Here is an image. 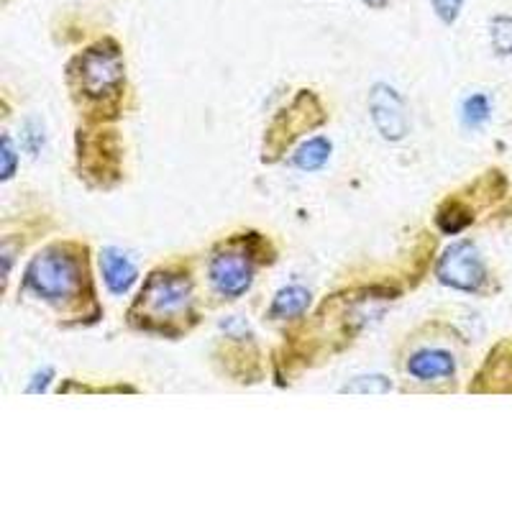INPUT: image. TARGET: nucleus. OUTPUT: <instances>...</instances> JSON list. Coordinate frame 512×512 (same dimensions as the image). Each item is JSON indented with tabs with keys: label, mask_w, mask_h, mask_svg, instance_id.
Listing matches in <instances>:
<instances>
[{
	"label": "nucleus",
	"mask_w": 512,
	"mask_h": 512,
	"mask_svg": "<svg viewBox=\"0 0 512 512\" xmlns=\"http://www.w3.org/2000/svg\"><path fill=\"white\" fill-rule=\"evenodd\" d=\"M82 269L77 256H72L64 246H49L39 251L26 272V282L36 295H41L49 303H62L77 295L80 290Z\"/></svg>",
	"instance_id": "f257e3e1"
},
{
	"label": "nucleus",
	"mask_w": 512,
	"mask_h": 512,
	"mask_svg": "<svg viewBox=\"0 0 512 512\" xmlns=\"http://www.w3.org/2000/svg\"><path fill=\"white\" fill-rule=\"evenodd\" d=\"M190 308V282L180 274L154 272L141 290L134 310H144V323H169Z\"/></svg>",
	"instance_id": "f03ea898"
},
{
	"label": "nucleus",
	"mask_w": 512,
	"mask_h": 512,
	"mask_svg": "<svg viewBox=\"0 0 512 512\" xmlns=\"http://www.w3.org/2000/svg\"><path fill=\"white\" fill-rule=\"evenodd\" d=\"M77 80L85 95L100 98L116 90L123 80V59L113 41H100L75 62Z\"/></svg>",
	"instance_id": "7ed1b4c3"
},
{
	"label": "nucleus",
	"mask_w": 512,
	"mask_h": 512,
	"mask_svg": "<svg viewBox=\"0 0 512 512\" xmlns=\"http://www.w3.org/2000/svg\"><path fill=\"white\" fill-rule=\"evenodd\" d=\"M438 277H441L443 285H451L456 290H479L487 272H484V262L477 246L469 244V241H459V244L448 246L443 251L441 262H438Z\"/></svg>",
	"instance_id": "20e7f679"
},
{
	"label": "nucleus",
	"mask_w": 512,
	"mask_h": 512,
	"mask_svg": "<svg viewBox=\"0 0 512 512\" xmlns=\"http://www.w3.org/2000/svg\"><path fill=\"white\" fill-rule=\"evenodd\" d=\"M369 113H372V121L379 134H382V139H405L410 128L408 108H405V100H402V95L395 88H390V85H374L372 95H369Z\"/></svg>",
	"instance_id": "39448f33"
},
{
	"label": "nucleus",
	"mask_w": 512,
	"mask_h": 512,
	"mask_svg": "<svg viewBox=\"0 0 512 512\" xmlns=\"http://www.w3.org/2000/svg\"><path fill=\"white\" fill-rule=\"evenodd\" d=\"M210 280L226 297H239L251 285V259L244 251H223L210 264Z\"/></svg>",
	"instance_id": "423d86ee"
},
{
	"label": "nucleus",
	"mask_w": 512,
	"mask_h": 512,
	"mask_svg": "<svg viewBox=\"0 0 512 512\" xmlns=\"http://www.w3.org/2000/svg\"><path fill=\"white\" fill-rule=\"evenodd\" d=\"M100 269H103V280L108 290L116 292V295L128 292L136 282V267L118 249H105L100 254Z\"/></svg>",
	"instance_id": "0eeeda50"
},
{
	"label": "nucleus",
	"mask_w": 512,
	"mask_h": 512,
	"mask_svg": "<svg viewBox=\"0 0 512 512\" xmlns=\"http://www.w3.org/2000/svg\"><path fill=\"white\" fill-rule=\"evenodd\" d=\"M408 372L420 382H436V379H446L456 372V361L446 351H418L415 356H410Z\"/></svg>",
	"instance_id": "6e6552de"
},
{
	"label": "nucleus",
	"mask_w": 512,
	"mask_h": 512,
	"mask_svg": "<svg viewBox=\"0 0 512 512\" xmlns=\"http://www.w3.org/2000/svg\"><path fill=\"white\" fill-rule=\"evenodd\" d=\"M310 305V292L305 290V287H285V290L277 292V297H274L272 308H269V313H272V318L277 320H285V318H295V315H303L305 310H308Z\"/></svg>",
	"instance_id": "1a4fd4ad"
},
{
	"label": "nucleus",
	"mask_w": 512,
	"mask_h": 512,
	"mask_svg": "<svg viewBox=\"0 0 512 512\" xmlns=\"http://www.w3.org/2000/svg\"><path fill=\"white\" fill-rule=\"evenodd\" d=\"M328 157H331V141L318 136V139L305 141V144L297 149L295 164L300 169H305V172H315V169H320L328 162Z\"/></svg>",
	"instance_id": "9d476101"
},
{
	"label": "nucleus",
	"mask_w": 512,
	"mask_h": 512,
	"mask_svg": "<svg viewBox=\"0 0 512 512\" xmlns=\"http://www.w3.org/2000/svg\"><path fill=\"white\" fill-rule=\"evenodd\" d=\"M472 223V213L456 200H448L441 210H438V226L443 233H459Z\"/></svg>",
	"instance_id": "9b49d317"
},
{
	"label": "nucleus",
	"mask_w": 512,
	"mask_h": 512,
	"mask_svg": "<svg viewBox=\"0 0 512 512\" xmlns=\"http://www.w3.org/2000/svg\"><path fill=\"white\" fill-rule=\"evenodd\" d=\"M489 41L500 57L512 54V16H495L489 21Z\"/></svg>",
	"instance_id": "f8f14e48"
},
{
	"label": "nucleus",
	"mask_w": 512,
	"mask_h": 512,
	"mask_svg": "<svg viewBox=\"0 0 512 512\" xmlns=\"http://www.w3.org/2000/svg\"><path fill=\"white\" fill-rule=\"evenodd\" d=\"M489 113H492V108H489V98L487 95L477 93L472 95V98L464 100V108H461V116H464V123L466 126H482L484 121L489 118Z\"/></svg>",
	"instance_id": "ddd939ff"
},
{
	"label": "nucleus",
	"mask_w": 512,
	"mask_h": 512,
	"mask_svg": "<svg viewBox=\"0 0 512 512\" xmlns=\"http://www.w3.org/2000/svg\"><path fill=\"white\" fill-rule=\"evenodd\" d=\"M392 384L390 379L379 377V374H372V377H356L354 382L346 384L344 392H374V395H382V392H390Z\"/></svg>",
	"instance_id": "4468645a"
},
{
	"label": "nucleus",
	"mask_w": 512,
	"mask_h": 512,
	"mask_svg": "<svg viewBox=\"0 0 512 512\" xmlns=\"http://www.w3.org/2000/svg\"><path fill=\"white\" fill-rule=\"evenodd\" d=\"M431 3L433 11H436V16L441 18L443 24H454L461 13V6H464V0H431Z\"/></svg>",
	"instance_id": "2eb2a0df"
},
{
	"label": "nucleus",
	"mask_w": 512,
	"mask_h": 512,
	"mask_svg": "<svg viewBox=\"0 0 512 512\" xmlns=\"http://www.w3.org/2000/svg\"><path fill=\"white\" fill-rule=\"evenodd\" d=\"M16 172V149H13L11 136H3V180H11Z\"/></svg>",
	"instance_id": "dca6fc26"
},
{
	"label": "nucleus",
	"mask_w": 512,
	"mask_h": 512,
	"mask_svg": "<svg viewBox=\"0 0 512 512\" xmlns=\"http://www.w3.org/2000/svg\"><path fill=\"white\" fill-rule=\"evenodd\" d=\"M34 126H36V121H31L29 126H26V131H29V134H26V139H29V149H31V152H39V146L44 144V134L34 131Z\"/></svg>",
	"instance_id": "f3484780"
},
{
	"label": "nucleus",
	"mask_w": 512,
	"mask_h": 512,
	"mask_svg": "<svg viewBox=\"0 0 512 512\" xmlns=\"http://www.w3.org/2000/svg\"><path fill=\"white\" fill-rule=\"evenodd\" d=\"M49 377H52V369H44V374H36V382L31 384L29 392H44V390H47Z\"/></svg>",
	"instance_id": "a211bd4d"
},
{
	"label": "nucleus",
	"mask_w": 512,
	"mask_h": 512,
	"mask_svg": "<svg viewBox=\"0 0 512 512\" xmlns=\"http://www.w3.org/2000/svg\"><path fill=\"white\" fill-rule=\"evenodd\" d=\"M364 3H367V6H372V8H384V6H387V0H364Z\"/></svg>",
	"instance_id": "6ab92c4d"
}]
</instances>
